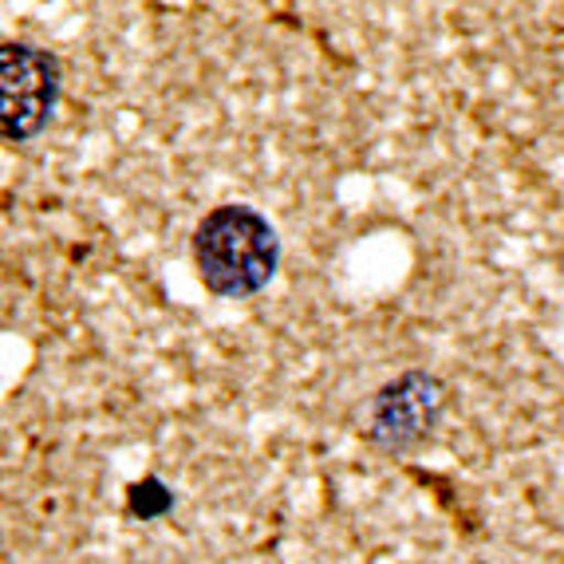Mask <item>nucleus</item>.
Wrapping results in <instances>:
<instances>
[{"mask_svg":"<svg viewBox=\"0 0 564 564\" xmlns=\"http://www.w3.org/2000/svg\"><path fill=\"white\" fill-rule=\"evenodd\" d=\"M194 269L221 301L257 296L281 269V237L261 209L245 202L217 206L194 229Z\"/></svg>","mask_w":564,"mask_h":564,"instance_id":"f257e3e1","label":"nucleus"},{"mask_svg":"<svg viewBox=\"0 0 564 564\" xmlns=\"http://www.w3.org/2000/svg\"><path fill=\"white\" fill-rule=\"evenodd\" d=\"M446 403H451V391L443 379L434 371H423V367H411L367 399V423L359 426V434L371 451L399 458V454L414 451L431 438L434 426L443 423Z\"/></svg>","mask_w":564,"mask_h":564,"instance_id":"f03ea898","label":"nucleus"},{"mask_svg":"<svg viewBox=\"0 0 564 564\" xmlns=\"http://www.w3.org/2000/svg\"><path fill=\"white\" fill-rule=\"evenodd\" d=\"M59 104V59L47 47H0V134L20 147L44 131Z\"/></svg>","mask_w":564,"mask_h":564,"instance_id":"7ed1b4c3","label":"nucleus"},{"mask_svg":"<svg viewBox=\"0 0 564 564\" xmlns=\"http://www.w3.org/2000/svg\"><path fill=\"white\" fill-rule=\"evenodd\" d=\"M127 509H131L134 518H142V521L166 518L170 509H174V494L166 489V481L151 474V478L134 481V486L127 489Z\"/></svg>","mask_w":564,"mask_h":564,"instance_id":"20e7f679","label":"nucleus"}]
</instances>
